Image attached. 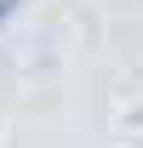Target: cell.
<instances>
[{
    "mask_svg": "<svg viewBox=\"0 0 143 148\" xmlns=\"http://www.w3.org/2000/svg\"><path fill=\"white\" fill-rule=\"evenodd\" d=\"M12 12H17V0H0V23H6V17H12Z\"/></svg>",
    "mask_w": 143,
    "mask_h": 148,
    "instance_id": "cell-1",
    "label": "cell"
}]
</instances>
